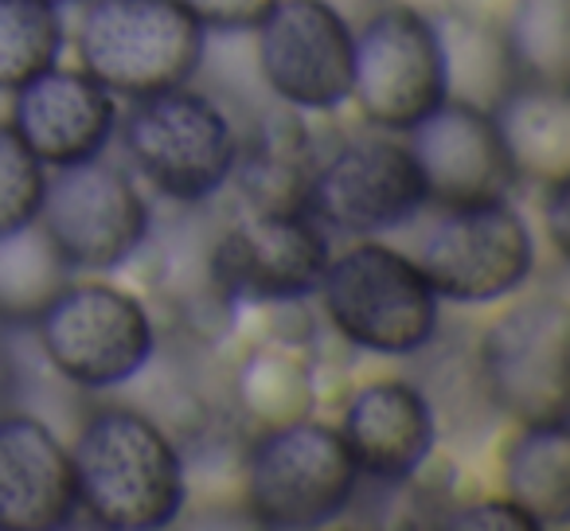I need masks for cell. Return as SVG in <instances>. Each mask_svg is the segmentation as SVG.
<instances>
[{
  "instance_id": "21",
  "label": "cell",
  "mask_w": 570,
  "mask_h": 531,
  "mask_svg": "<svg viewBox=\"0 0 570 531\" xmlns=\"http://www.w3.org/2000/svg\"><path fill=\"white\" fill-rule=\"evenodd\" d=\"M504 59L512 79L567 87L570 75V0H512L504 17Z\"/></svg>"
},
{
  "instance_id": "7",
  "label": "cell",
  "mask_w": 570,
  "mask_h": 531,
  "mask_svg": "<svg viewBox=\"0 0 570 531\" xmlns=\"http://www.w3.org/2000/svg\"><path fill=\"white\" fill-rule=\"evenodd\" d=\"M450 43L414 4H387L356 36L352 98L380 129L419 126L450 98Z\"/></svg>"
},
{
  "instance_id": "14",
  "label": "cell",
  "mask_w": 570,
  "mask_h": 531,
  "mask_svg": "<svg viewBox=\"0 0 570 531\" xmlns=\"http://www.w3.org/2000/svg\"><path fill=\"white\" fill-rule=\"evenodd\" d=\"M406 134L426 199H438L442 207L508 199L520 176L497 118L465 98H445Z\"/></svg>"
},
{
  "instance_id": "28",
  "label": "cell",
  "mask_w": 570,
  "mask_h": 531,
  "mask_svg": "<svg viewBox=\"0 0 570 531\" xmlns=\"http://www.w3.org/2000/svg\"><path fill=\"white\" fill-rule=\"evenodd\" d=\"M567 204H570V176L547 184V199H543V219H547V235H551L554 250L567 258L570 246V223H567Z\"/></svg>"
},
{
  "instance_id": "20",
  "label": "cell",
  "mask_w": 570,
  "mask_h": 531,
  "mask_svg": "<svg viewBox=\"0 0 570 531\" xmlns=\"http://www.w3.org/2000/svg\"><path fill=\"white\" fill-rule=\"evenodd\" d=\"M508 500L523 508L539 528L562 523L570 515V437L567 419L520 422L504 445Z\"/></svg>"
},
{
  "instance_id": "26",
  "label": "cell",
  "mask_w": 570,
  "mask_h": 531,
  "mask_svg": "<svg viewBox=\"0 0 570 531\" xmlns=\"http://www.w3.org/2000/svg\"><path fill=\"white\" fill-rule=\"evenodd\" d=\"M191 17L204 28H219V32H250L269 17L277 0H184Z\"/></svg>"
},
{
  "instance_id": "8",
  "label": "cell",
  "mask_w": 570,
  "mask_h": 531,
  "mask_svg": "<svg viewBox=\"0 0 570 531\" xmlns=\"http://www.w3.org/2000/svg\"><path fill=\"white\" fill-rule=\"evenodd\" d=\"M419 271L438 302L492 305L535 271V238L508 199L445 207L419 246Z\"/></svg>"
},
{
  "instance_id": "29",
  "label": "cell",
  "mask_w": 570,
  "mask_h": 531,
  "mask_svg": "<svg viewBox=\"0 0 570 531\" xmlns=\"http://www.w3.org/2000/svg\"><path fill=\"white\" fill-rule=\"evenodd\" d=\"M48 4H51V9H59V12H63V9H90V4H95V0H48Z\"/></svg>"
},
{
  "instance_id": "12",
  "label": "cell",
  "mask_w": 570,
  "mask_h": 531,
  "mask_svg": "<svg viewBox=\"0 0 570 531\" xmlns=\"http://www.w3.org/2000/svg\"><path fill=\"white\" fill-rule=\"evenodd\" d=\"M422 204L426 188L411 149L383 134L352 137L333 157L317 160L305 191V212L321 227L356 238L403 227L422 212Z\"/></svg>"
},
{
  "instance_id": "1",
  "label": "cell",
  "mask_w": 570,
  "mask_h": 531,
  "mask_svg": "<svg viewBox=\"0 0 570 531\" xmlns=\"http://www.w3.org/2000/svg\"><path fill=\"white\" fill-rule=\"evenodd\" d=\"M79 508L114 531H157L180 515L188 476L176 442L134 406H102L71 445Z\"/></svg>"
},
{
  "instance_id": "4",
  "label": "cell",
  "mask_w": 570,
  "mask_h": 531,
  "mask_svg": "<svg viewBox=\"0 0 570 531\" xmlns=\"http://www.w3.org/2000/svg\"><path fill=\"white\" fill-rule=\"evenodd\" d=\"M243 489L250 515L266 528H321L348 512L360 469L336 426L289 419L254 437Z\"/></svg>"
},
{
  "instance_id": "23",
  "label": "cell",
  "mask_w": 570,
  "mask_h": 531,
  "mask_svg": "<svg viewBox=\"0 0 570 531\" xmlns=\"http://www.w3.org/2000/svg\"><path fill=\"white\" fill-rule=\"evenodd\" d=\"M63 20L48 0H0V90H20L56 67Z\"/></svg>"
},
{
  "instance_id": "9",
  "label": "cell",
  "mask_w": 570,
  "mask_h": 531,
  "mask_svg": "<svg viewBox=\"0 0 570 531\" xmlns=\"http://www.w3.org/2000/svg\"><path fill=\"white\" fill-rule=\"evenodd\" d=\"M36 223L67 271L98 274L118 271L141 250L149 204L121 168L90 157L59 165V173L48 176Z\"/></svg>"
},
{
  "instance_id": "16",
  "label": "cell",
  "mask_w": 570,
  "mask_h": 531,
  "mask_svg": "<svg viewBox=\"0 0 570 531\" xmlns=\"http://www.w3.org/2000/svg\"><path fill=\"white\" fill-rule=\"evenodd\" d=\"M341 437L364 476L383 484L422 473L438 442V414L430 399L406 380H375L352 395Z\"/></svg>"
},
{
  "instance_id": "27",
  "label": "cell",
  "mask_w": 570,
  "mask_h": 531,
  "mask_svg": "<svg viewBox=\"0 0 570 531\" xmlns=\"http://www.w3.org/2000/svg\"><path fill=\"white\" fill-rule=\"evenodd\" d=\"M445 528L453 531H476V528H492V531H539V523L523 512L515 500H484V504H469L445 520Z\"/></svg>"
},
{
  "instance_id": "5",
  "label": "cell",
  "mask_w": 570,
  "mask_h": 531,
  "mask_svg": "<svg viewBox=\"0 0 570 531\" xmlns=\"http://www.w3.org/2000/svg\"><path fill=\"white\" fill-rule=\"evenodd\" d=\"M32 325L48 364L82 391H110L137 380L157 352L149 309L102 282H67Z\"/></svg>"
},
{
  "instance_id": "15",
  "label": "cell",
  "mask_w": 570,
  "mask_h": 531,
  "mask_svg": "<svg viewBox=\"0 0 570 531\" xmlns=\"http://www.w3.org/2000/svg\"><path fill=\"white\" fill-rule=\"evenodd\" d=\"M12 95V129L43 165L102 157L118 126V102L87 71L48 67Z\"/></svg>"
},
{
  "instance_id": "13",
  "label": "cell",
  "mask_w": 570,
  "mask_h": 531,
  "mask_svg": "<svg viewBox=\"0 0 570 531\" xmlns=\"http://www.w3.org/2000/svg\"><path fill=\"white\" fill-rule=\"evenodd\" d=\"M356 36L328 0H277L258 24V67L294 110H341L352 98Z\"/></svg>"
},
{
  "instance_id": "3",
  "label": "cell",
  "mask_w": 570,
  "mask_h": 531,
  "mask_svg": "<svg viewBox=\"0 0 570 531\" xmlns=\"http://www.w3.org/2000/svg\"><path fill=\"white\" fill-rule=\"evenodd\" d=\"M204 48L207 28L184 0H95L82 9V67L110 95L149 98L188 87Z\"/></svg>"
},
{
  "instance_id": "18",
  "label": "cell",
  "mask_w": 570,
  "mask_h": 531,
  "mask_svg": "<svg viewBox=\"0 0 570 531\" xmlns=\"http://www.w3.org/2000/svg\"><path fill=\"white\" fill-rule=\"evenodd\" d=\"M317 173V153L305 121L289 110H274L238 145L235 173L243 196L254 207H305V191Z\"/></svg>"
},
{
  "instance_id": "24",
  "label": "cell",
  "mask_w": 570,
  "mask_h": 531,
  "mask_svg": "<svg viewBox=\"0 0 570 531\" xmlns=\"http://www.w3.org/2000/svg\"><path fill=\"white\" fill-rule=\"evenodd\" d=\"M238 399L246 411L258 414L262 422H289L305 419L309 411V372L285 352H254L238 372Z\"/></svg>"
},
{
  "instance_id": "22",
  "label": "cell",
  "mask_w": 570,
  "mask_h": 531,
  "mask_svg": "<svg viewBox=\"0 0 570 531\" xmlns=\"http://www.w3.org/2000/svg\"><path fill=\"white\" fill-rule=\"evenodd\" d=\"M67 282L71 271L36 223L0 235V321L4 325H32Z\"/></svg>"
},
{
  "instance_id": "10",
  "label": "cell",
  "mask_w": 570,
  "mask_h": 531,
  "mask_svg": "<svg viewBox=\"0 0 570 531\" xmlns=\"http://www.w3.org/2000/svg\"><path fill=\"white\" fill-rule=\"evenodd\" d=\"M328 258L325 227L305 207H258L223 230L207 274L223 302L294 305L317 294Z\"/></svg>"
},
{
  "instance_id": "11",
  "label": "cell",
  "mask_w": 570,
  "mask_h": 531,
  "mask_svg": "<svg viewBox=\"0 0 570 531\" xmlns=\"http://www.w3.org/2000/svg\"><path fill=\"white\" fill-rule=\"evenodd\" d=\"M570 309L559 297H531L484 333L476 367L497 411L515 422L567 419Z\"/></svg>"
},
{
  "instance_id": "6",
  "label": "cell",
  "mask_w": 570,
  "mask_h": 531,
  "mask_svg": "<svg viewBox=\"0 0 570 531\" xmlns=\"http://www.w3.org/2000/svg\"><path fill=\"white\" fill-rule=\"evenodd\" d=\"M126 153L137 173L176 204H204L235 173L238 137L219 102L188 87L137 98L126 118Z\"/></svg>"
},
{
  "instance_id": "2",
  "label": "cell",
  "mask_w": 570,
  "mask_h": 531,
  "mask_svg": "<svg viewBox=\"0 0 570 531\" xmlns=\"http://www.w3.org/2000/svg\"><path fill=\"white\" fill-rule=\"evenodd\" d=\"M317 294L328 325L372 356H414L442 325V302L419 262L383 243H356L341 258H328Z\"/></svg>"
},
{
  "instance_id": "19",
  "label": "cell",
  "mask_w": 570,
  "mask_h": 531,
  "mask_svg": "<svg viewBox=\"0 0 570 531\" xmlns=\"http://www.w3.org/2000/svg\"><path fill=\"white\" fill-rule=\"evenodd\" d=\"M512 153L515 173L551 184L570 173V102L567 87L512 79L500 106L492 110Z\"/></svg>"
},
{
  "instance_id": "17",
  "label": "cell",
  "mask_w": 570,
  "mask_h": 531,
  "mask_svg": "<svg viewBox=\"0 0 570 531\" xmlns=\"http://www.w3.org/2000/svg\"><path fill=\"white\" fill-rule=\"evenodd\" d=\"M79 512L71 450L32 414H0V528L51 531Z\"/></svg>"
},
{
  "instance_id": "25",
  "label": "cell",
  "mask_w": 570,
  "mask_h": 531,
  "mask_svg": "<svg viewBox=\"0 0 570 531\" xmlns=\"http://www.w3.org/2000/svg\"><path fill=\"white\" fill-rule=\"evenodd\" d=\"M43 160L24 145L12 121H0V235L32 227L43 204Z\"/></svg>"
}]
</instances>
